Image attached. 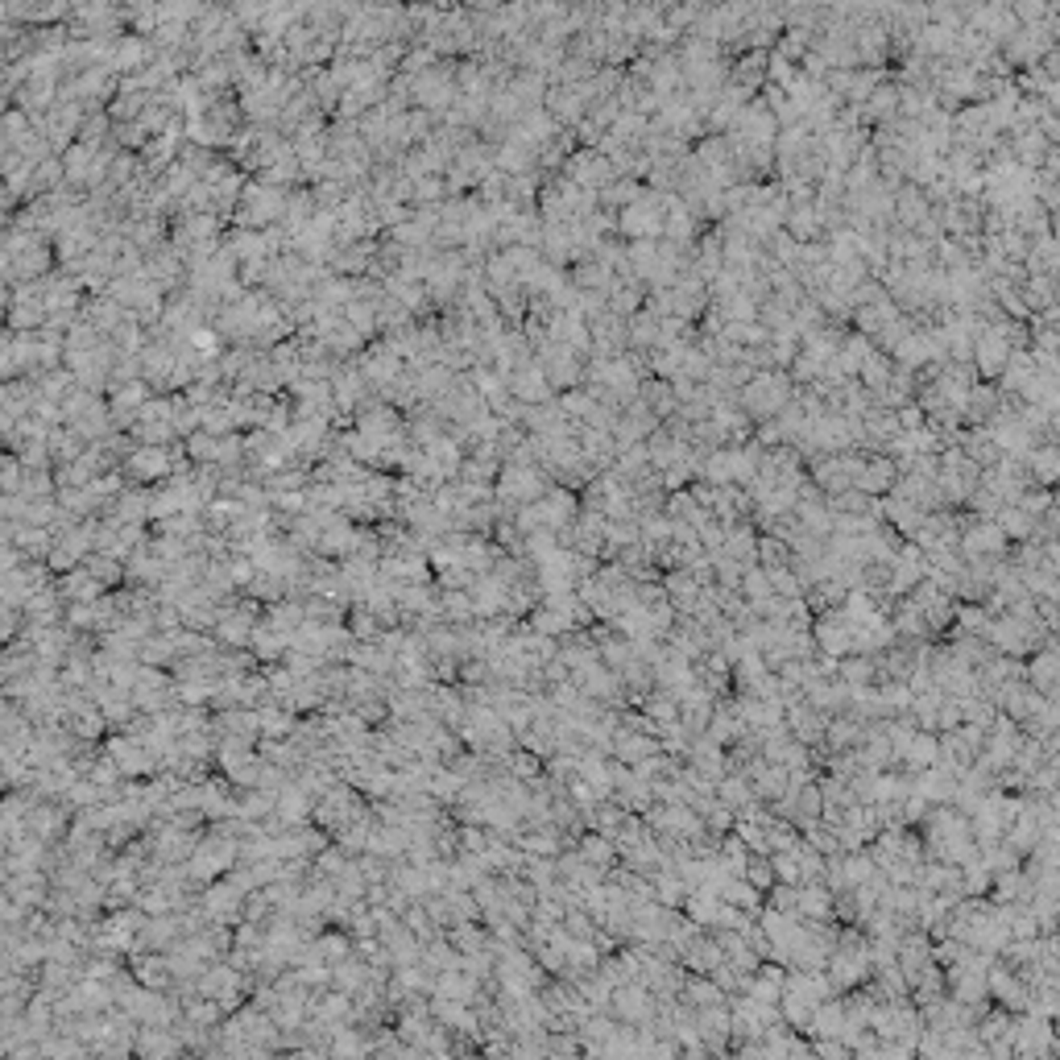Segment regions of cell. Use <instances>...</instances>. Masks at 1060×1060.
<instances>
[{
    "label": "cell",
    "instance_id": "cell-1",
    "mask_svg": "<svg viewBox=\"0 0 1060 1060\" xmlns=\"http://www.w3.org/2000/svg\"><path fill=\"white\" fill-rule=\"evenodd\" d=\"M994 526H998L1002 535H1015V539H1031V535H1036V518L1023 514L1019 506H1002V510L994 514Z\"/></svg>",
    "mask_w": 1060,
    "mask_h": 1060
}]
</instances>
